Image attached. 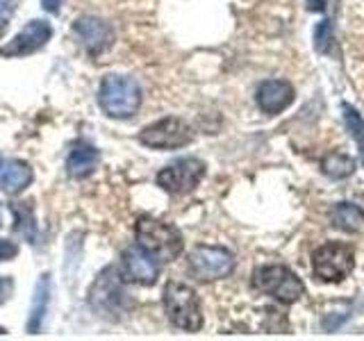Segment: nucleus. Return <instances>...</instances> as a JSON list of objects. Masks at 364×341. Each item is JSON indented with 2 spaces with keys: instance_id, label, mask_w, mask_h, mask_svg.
I'll use <instances>...</instances> for the list:
<instances>
[{
  "instance_id": "obj_1",
  "label": "nucleus",
  "mask_w": 364,
  "mask_h": 341,
  "mask_svg": "<svg viewBox=\"0 0 364 341\" xmlns=\"http://www.w3.org/2000/svg\"><path fill=\"white\" fill-rule=\"evenodd\" d=\"M164 310L171 323L187 332H196L203 328V310L196 291L189 284L171 280L164 287Z\"/></svg>"
},
{
  "instance_id": "obj_2",
  "label": "nucleus",
  "mask_w": 364,
  "mask_h": 341,
  "mask_svg": "<svg viewBox=\"0 0 364 341\" xmlns=\"http://www.w3.org/2000/svg\"><path fill=\"white\" fill-rule=\"evenodd\" d=\"M98 102L112 119H130L141 105V89L132 77L107 75L100 85Z\"/></svg>"
},
{
  "instance_id": "obj_3",
  "label": "nucleus",
  "mask_w": 364,
  "mask_h": 341,
  "mask_svg": "<svg viewBox=\"0 0 364 341\" xmlns=\"http://www.w3.org/2000/svg\"><path fill=\"white\" fill-rule=\"evenodd\" d=\"M253 287L284 305L299 303L305 296V284L301 282V278L296 276L291 269L280 266V264H267V266L255 269Z\"/></svg>"
},
{
  "instance_id": "obj_4",
  "label": "nucleus",
  "mask_w": 364,
  "mask_h": 341,
  "mask_svg": "<svg viewBox=\"0 0 364 341\" xmlns=\"http://www.w3.org/2000/svg\"><path fill=\"white\" fill-rule=\"evenodd\" d=\"M136 239H139V246L148 250L153 257L171 261L182 253V234L176 230L173 225H168L164 221L157 219H139L136 221Z\"/></svg>"
},
{
  "instance_id": "obj_5",
  "label": "nucleus",
  "mask_w": 364,
  "mask_h": 341,
  "mask_svg": "<svg viewBox=\"0 0 364 341\" xmlns=\"http://www.w3.org/2000/svg\"><path fill=\"white\" fill-rule=\"evenodd\" d=\"M355 269V253L353 248L341 242H328L312 255L314 278L321 282H341Z\"/></svg>"
},
{
  "instance_id": "obj_6",
  "label": "nucleus",
  "mask_w": 364,
  "mask_h": 341,
  "mask_svg": "<svg viewBox=\"0 0 364 341\" xmlns=\"http://www.w3.org/2000/svg\"><path fill=\"white\" fill-rule=\"evenodd\" d=\"M191 273L203 282L228 278L235 269V257L228 248L221 246H196L189 255Z\"/></svg>"
},
{
  "instance_id": "obj_7",
  "label": "nucleus",
  "mask_w": 364,
  "mask_h": 341,
  "mask_svg": "<svg viewBox=\"0 0 364 341\" xmlns=\"http://www.w3.org/2000/svg\"><path fill=\"white\" fill-rule=\"evenodd\" d=\"M205 178V164L196 157H182L157 173V185L168 193H187Z\"/></svg>"
},
{
  "instance_id": "obj_8",
  "label": "nucleus",
  "mask_w": 364,
  "mask_h": 341,
  "mask_svg": "<svg viewBox=\"0 0 364 341\" xmlns=\"http://www.w3.org/2000/svg\"><path fill=\"white\" fill-rule=\"evenodd\" d=\"M191 128L180 119H162L144 128L139 134V141L148 148H182L191 144Z\"/></svg>"
},
{
  "instance_id": "obj_9",
  "label": "nucleus",
  "mask_w": 364,
  "mask_h": 341,
  "mask_svg": "<svg viewBox=\"0 0 364 341\" xmlns=\"http://www.w3.org/2000/svg\"><path fill=\"white\" fill-rule=\"evenodd\" d=\"M50 37H53L50 23H46V21H30L14 39L0 48V55H3V57H26V55H32V53H37L39 48H43L46 41H48Z\"/></svg>"
},
{
  "instance_id": "obj_10",
  "label": "nucleus",
  "mask_w": 364,
  "mask_h": 341,
  "mask_svg": "<svg viewBox=\"0 0 364 341\" xmlns=\"http://www.w3.org/2000/svg\"><path fill=\"white\" fill-rule=\"evenodd\" d=\"M73 32L80 39V43L87 48L89 55L105 53L114 41V30L109 28V23H105L102 18H96V16L77 18L73 26Z\"/></svg>"
},
{
  "instance_id": "obj_11",
  "label": "nucleus",
  "mask_w": 364,
  "mask_h": 341,
  "mask_svg": "<svg viewBox=\"0 0 364 341\" xmlns=\"http://www.w3.org/2000/svg\"><path fill=\"white\" fill-rule=\"evenodd\" d=\"M123 276L130 282L153 284L159 276V259L141 246H132L123 253Z\"/></svg>"
},
{
  "instance_id": "obj_12",
  "label": "nucleus",
  "mask_w": 364,
  "mask_h": 341,
  "mask_svg": "<svg viewBox=\"0 0 364 341\" xmlns=\"http://www.w3.org/2000/svg\"><path fill=\"white\" fill-rule=\"evenodd\" d=\"M255 100L264 114H280L294 102V87L287 80H267L257 87Z\"/></svg>"
},
{
  "instance_id": "obj_13",
  "label": "nucleus",
  "mask_w": 364,
  "mask_h": 341,
  "mask_svg": "<svg viewBox=\"0 0 364 341\" xmlns=\"http://www.w3.org/2000/svg\"><path fill=\"white\" fill-rule=\"evenodd\" d=\"M32 182V168L21 159H0V189L16 196Z\"/></svg>"
},
{
  "instance_id": "obj_14",
  "label": "nucleus",
  "mask_w": 364,
  "mask_h": 341,
  "mask_svg": "<svg viewBox=\"0 0 364 341\" xmlns=\"http://www.w3.org/2000/svg\"><path fill=\"white\" fill-rule=\"evenodd\" d=\"M98 162H100V153L96 151V148L89 146V144H80L73 148L71 155H68L66 170L71 178H87V175L94 173Z\"/></svg>"
},
{
  "instance_id": "obj_15",
  "label": "nucleus",
  "mask_w": 364,
  "mask_h": 341,
  "mask_svg": "<svg viewBox=\"0 0 364 341\" xmlns=\"http://www.w3.org/2000/svg\"><path fill=\"white\" fill-rule=\"evenodd\" d=\"M48 301H50V276H41L37 282V289H34V303L28 318V332L37 335L41 330L43 316L48 312Z\"/></svg>"
},
{
  "instance_id": "obj_16",
  "label": "nucleus",
  "mask_w": 364,
  "mask_h": 341,
  "mask_svg": "<svg viewBox=\"0 0 364 341\" xmlns=\"http://www.w3.org/2000/svg\"><path fill=\"white\" fill-rule=\"evenodd\" d=\"M333 223L344 232H360L364 227V210L353 202H339L333 212Z\"/></svg>"
},
{
  "instance_id": "obj_17",
  "label": "nucleus",
  "mask_w": 364,
  "mask_h": 341,
  "mask_svg": "<svg viewBox=\"0 0 364 341\" xmlns=\"http://www.w3.org/2000/svg\"><path fill=\"white\" fill-rule=\"evenodd\" d=\"M321 168H323V173L328 178L344 180V178L353 175V170H355V159H353L350 155H346V153H341V151H335V153H330L328 157H323Z\"/></svg>"
},
{
  "instance_id": "obj_18",
  "label": "nucleus",
  "mask_w": 364,
  "mask_h": 341,
  "mask_svg": "<svg viewBox=\"0 0 364 341\" xmlns=\"http://www.w3.org/2000/svg\"><path fill=\"white\" fill-rule=\"evenodd\" d=\"M344 123H346V130L350 132V136L355 139L360 153L364 155V119L360 117L355 107L344 105Z\"/></svg>"
},
{
  "instance_id": "obj_19",
  "label": "nucleus",
  "mask_w": 364,
  "mask_h": 341,
  "mask_svg": "<svg viewBox=\"0 0 364 341\" xmlns=\"http://www.w3.org/2000/svg\"><path fill=\"white\" fill-rule=\"evenodd\" d=\"M330 39H333V34H330V21H323L321 26L316 28V32H314L316 50H318V53H328V48H330Z\"/></svg>"
},
{
  "instance_id": "obj_20",
  "label": "nucleus",
  "mask_w": 364,
  "mask_h": 341,
  "mask_svg": "<svg viewBox=\"0 0 364 341\" xmlns=\"http://www.w3.org/2000/svg\"><path fill=\"white\" fill-rule=\"evenodd\" d=\"M11 14H14V0H0V34L7 30Z\"/></svg>"
},
{
  "instance_id": "obj_21",
  "label": "nucleus",
  "mask_w": 364,
  "mask_h": 341,
  "mask_svg": "<svg viewBox=\"0 0 364 341\" xmlns=\"http://www.w3.org/2000/svg\"><path fill=\"white\" fill-rule=\"evenodd\" d=\"M18 253V248L16 244H11L7 242V239H0V261H5V259H11Z\"/></svg>"
},
{
  "instance_id": "obj_22",
  "label": "nucleus",
  "mask_w": 364,
  "mask_h": 341,
  "mask_svg": "<svg viewBox=\"0 0 364 341\" xmlns=\"http://www.w3.org/2000/svg\"><path fill=\"white\" fill-rule=\"evenodd\" d=\"M11 289H14V284H11L9 278H0V305H3L9 296H11Z\"/></svg>"
},
{
  "instance_id": "obj_23",
  "label": "nucleus",
  "mask_w": 364,
  "mask_h": 341,
  "mask_svg": "<svg viewBox=\"0 0 364 341\" xmlns=\"http://www.w3.org/2000/svg\"><path fill=\"white\" fill-rule=\"evenodd\" d=\"M62 3H64V0H41L43 9L50 11V14H57V11H60V7H62Z\"/></svg>"
},
{
  "instance_id": "obj_24",
  "label": "nucleus",
  "mask_w": 364,
  "mask_h": 341,
  "mask_svg": "<svg viewBox=\"0 0 364 341\" xmlns=\"http://www.w3.org/2000/svg\"><path fill=\"white\" fill-rule=\"evenodd\" d=\"M328 0H307V9L310 11H323Z\"/></svg>"
},
{
  "instance_id": "obj_25",
  "label": "nucleus",
  "mask_w": 364,
  "mask_h": 341,
  "mask_svg": "<svg viewBox=\"0 0 364 341\" xmlns=\"http://www.w3.org/2000/svg\"><path fill=\"white\" fill-rule=\"evenodd\" d=\"M0 335H3V328H0Z\"/></svg>"
},
{
  "instance_id": "obj_26",
  "label": "nucleus",
  "mask_w": 364,
  "mask_h": 341,
  "mask_svg": "<svg viewBox=\"0 0 364 341\" xmlns=\"http://www.w3.org/2000/svg\"><path fill=\"white\" fill-rule=\"evenodd\" d=\"M0 159H3V157H0Z\"/></svg>"
}]
</instances>
